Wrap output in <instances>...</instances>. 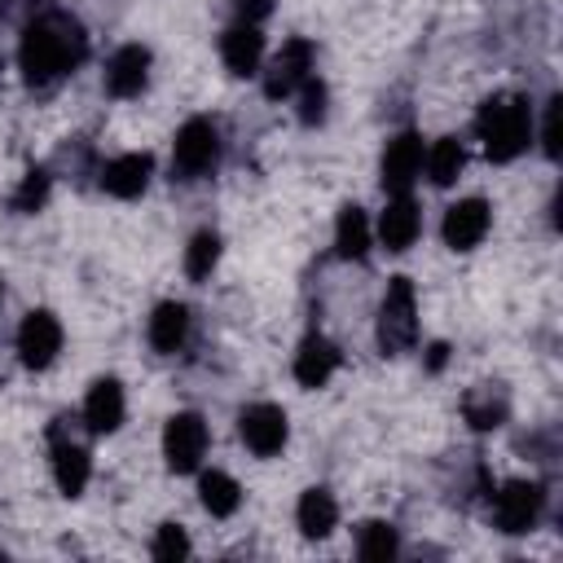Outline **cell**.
<instances>
[{"mask_svg": "<svg viewBox=\"0 0 563 563\" xmlns=\"http://www.w3.org/2000/svg\"><path fill=\"white\" fill-rule=\"evenodd\" d=\"M84 57H88L84 22L70 18V13H62V9H48L35 22H26L22 44H18V66H22V79L31 88H53Z\"/></svg>", "mask_w": 563, "mask_h": 563, "instance_id": "1", "label": "cell"}, {"mask_svg": "<svg viewBox=\"0 0 563 563\" xmlns=\"http://www.w3.org/2000/svg\"><path fill=\"white\" fill-rule=\"evenodd\" d=\"M475 132H479L484 154H488L493 163H510V158H519V154L528 150V141H532V110H528V101L515 97V92H493V97L479 106V114H475Z\"/></svg>", "mask_w": 563, "mask_h": 563, "instance_id": "2", "label": "cell"}, {"mask_svg": "<svg viewBox=\"0 0 563 563\" xmlns=\"http://www.w3.org/2000/svg\"><path fill=\"white\" fill-rule=\"evenodd\" d=\"M378 352L383 356H405L418 339V299H413V282L409 277H391L387 295L378 303Z\"/></svg>", "mask_w": 563, "mask_h": 563, "instance_id": "3", "label": "cell"}, {"mask_svg": "<svg viewBox=\"0 0 563 563\" xmlns=\"http://www.w3.org/2000/svg\"><path fill=\"white\" fill-rule=\"evenodd\" d=\"M220 163V128L211 119H185L172 141V176L176 180H202Z\"/></svg>", "mask_w": 563, "mask_h": 563, "instance_id": "4", "label": "cell"}, {"mask_svg": "<svg viewBox=\"0 0 563 563\" xmlns=\"http://www.w3.org/2000/svg\"><path fill=\"white\" fill-rule=\"evenodd\" d=\"M207 444H211V431H207L202 413L180 409V413L167 418V427H163V457H167V466H172L176 475L198 471L202 457H207Z\"/></svg>", "mask_w": 563, "mask_h": 563, "instance_id": "5", "label": "cell"}, {"mask_svg": "<svg viewBox=\"0 0 563 563\" xmlns=\"http://www.w3.org/2000/svg\"><path fill=\"white\" fill-rule=\"evenodd\" d=\"M541 510H545V488L532 484V479H510L493 497V528L497 532H510V537L532 532L537 519H541Z\"/></svg>", "mask_w": 563, "mask_h": 563, "instance_id": "6", "label": "cell"}, {"mask_svg": "<svg viewBox=\"0 0 563 563\" xmlns=\"http://www.w3.org/2000/svg\"><path fill=\"white\" fill-rule=\"evenodd\" d=\"M312 62H317V48H312V40H286L282 44V53L268 62V70H264V97L268 101H282V97H290V92H299L303 88V79H312Z\"/></svg>", "mask_w": 563, "mask_h": 563, "instance_id": "7", "label": "cell"}, {"mask_svg": "<svg viewBox=\"0 0 563 563\" xmlns=\"http://www.w3.org/2000/svg\"><path fill=\"white\" fill-rule=\"evenodd\" d=\"M238 435H242V444H246L255 457H273V453L286 449L290 422H286L282 405L260 400V405H246V409L238 413Z\"/></svg>", "mask_w": 563, "mask_h": 563, "instance_id": "8", "label": "cell"}, {"mask_svg": "<svg viewBox=\"0 0 563 563\" xmlns=\"http://www.w3.org/2000/svg\"><path fill=\"white\" fill-rule=\"evenodd\" d=\"M62 352V321L44 308L26 312L22 325H18V356L26 369H48Z\"/></svg>", "mask_w": 563, "mask_h": 563, "instance_id": "9", "label": "cell"}, {"mask_svg": "<svg viewBox=\"0 0 563 563\" xmlns=\"http://www.w3.org/2000/svg\"><path fill=\"white\" fill-rule=\"evenodd\" d=\"M422 158H427V150H422V136L418 132H396L391 141H387V150H383V189L387 194H409V185L418 180V172H422Z\"/></svg>", "mask_w": 563, "mask_h": 563, "instance_id": "10", "label": "cell"}, {"mask_svg": "<svg viewBox=\"0 0 563 563\" xmlns=\"http://www.w3.org/2000/svg\"><path fill=\"white\" fill-rule=\"evenodd\" d=\"M488 229H493V211H488L484 198H462V202H453V207L444 211V224H440L444 246H453V251H475V246L488 238Z\"/></svg>", "mask_w": 563, "mask_h": 563, "instance_id": "11", "label": "cell"}, {"mask_svg": "<svg viewBox=\"0 0 563 563\" xmlns=\"http://www.w3.org/2000/svg\"><path fill=\"white\" fill-rule=\"evenodd\" d=\"M53 479L66 497H79L88 488V475H92V462H88V449L66 440V418L53 422Z\"/></svg>", "mask_w": 563, "mask_h": 563, "instance_id": "12", "label": "cell"}, {"mask_svg": "<svg viewBox=\"0 0 563 563\" xmlns=\"http://www.w3.org/2000/svg\"><path fill=\"white\" fill-rule=\"evenodd\" d=\"M150 84V48L145 44H123L106 62V92L110 97H136Z\"/></svg>", "mask_w": 563, "mask_h": 563, "instance_id": "13", "label": "cell"}, {"mask_svg": "<svg viewBox=\"0 0 563 563\" xmlns=\"http://www.w3.org/2000/svg\"><path fill=\"white\" fill-rule=\"evenodd\" d=\"M150 176H154V158L150 154H119L97 172V180H101V189L110 198H141Z\"/></svg>", "mask_w": 563, "mask_h": 563, "instance_id": "14", "label": "cell"}, {"mask_svg": "<svg viewBox=\"0 0 563 563\" xmlns=\"http://www.w3.org/2000/svg\"><path fill=\"white\" fill-rule=\"evenodd\" d=\"M418 233H422V211H418V202H413L409 194H396V198L383 207V216H378V238H383V246H387V251H409V246L418 242Z\"/></svg>", "mask_w": 563, "mask_h": 563, "instance_id": "15", "label": "cell"}, {"mask_svg": "<svg viewBox=\"0 0 563 563\" xmlns=\"http://www.w3.org/2000/svg\"><path fill=\"white\" fill-rule=\"evenodd\" d=\"M339 347L325 339V334H303V343H299V352H295V378H299V387H325L330 383V374L339 369Z\"/></svg>", "mask_w": 563, "mask_h": 563, "instance_id": "16", "label": "cell"}, {"mask_svg": "<svg viewBox=\"0 0 563 563\" xmlns=\"http://www.w3.org/2000/svg\"><path fill=\"white\" fill-rule=\"evenodd\" d=\"M123 409H128V405H123L119 378H97V383L88 387V396H84V422H88V431H97V435L119 431Z\"/></svg>", "mask_w": 563, "mask_h": 563, "instance_id": "17", "label": "cell"}, {"mask_svg": "<svg viewBox=\"0 0 563 563\" xmlns=\"http://www.w3.org/2000/svg\"><path fill=\"white\" fill-rule=\"evenodd\" d=\"M220 57H224V66L233 70V75H255L260 70V57H264V35H260V26L255 22H238V26H229L224 35H220Z\"/></svg>", "mask_w": 563, "mask_h": 563, "instance_id": "18", "label": "cell"}, {"mask_svg": "<svg viewBox=\"0 0 563 563\" xmlns=\"http://www.w3.org/2000/svg\"><path fill=\"white\" fill-rule=\"evenodd\" d=\"M462 418H466L471 431H493V427H501V422L510 418V396H506V387H497V383L471 387V391L462 396Z\"/></svg>", "mask_w": 563, "mask_h": 563, "instance_id": "19", "label": "cell"}, {"mask_svg": "<svg viewBox=\"0 0 563 563\" xmlns=\"http://www.w3.org/2000/svg\"><path fill=\"white\" fill-rule=\"evenodd\" d=\"M185 339H189V308L176 303V299L158 303L154 317H150V347L163 352V356H172V352L185 347Z\"/></svg>", "mask_w": 563, "mask_h": 563, "instance_id": "20", "label": "cell"}, {"mask_svg": "<svg viewBox=\"0 0 563 563\" xmlns=\"http://www.w3.org/2000/svg\"><path fill=\"white\" fill-rule=\"evenodd\" d=\"M295 523H299V532H303L308 541H321V537H330L334 523H339V501H334L325 488H308V493L299 497V506H295Z\"/></svg>", "mask_w": 563, "mask_h": 563, "instance_id": "21", "label": "cell"}, {"mask_svg": "<svg viewBox=\"0 0 563 563\" xmlns=\"http://www.w3.org/2000/svg\"><path fill=\"white\" fill-rule=\"evenodd\" d=\"M334 251H339L343 260H365V251H369V220H365V211H361L356 202L339 207V220H334Z\"/></svg>", "mask_w": 563, "mask_h": 563, "instance_id": "22", "label": "cell"}, {"mask_svg": "<svg viewBox=\"0 0 563 563\" xmlns=\"http://www.w3.org/2000/svg\"><path fill=\"white\" fill-rule=\"evenodd\" d=\"M198 501H202L207 515L229 519V515L242 506V488H238L233 475H224V471H207V475L198 479Z\"/></svg>", "mask_w": 563, "mask_h": 563, "instance_id": "23", "label": "cell"}, {"mask_svg": "<svg viewBox=\"0 0 563 563\" xmlns=\"http://www.w3.org/2000/svg\"><path fill=\"white\" fill-rule=\"evenodd\" d=\"M427 176H431V185H440V189H449L457 176H462V167H466V150H462V141L457 136H440L431 150H427Z\"/></svg>", "mask_w": 563, "mask_h": 563, "instance_id": "24", "label": "cell"}, {"mask_svg": "<svg viewBox=\"0 0 563 563\" xmlns=\"http://www.w3.org/2000/svg\"><path fill=\"white\" fill-rule=\"evenodd\" d=\"M216 264H220V238L211 229L194 233L189 246H185V273H189V282H207Z\"/></svg>", "mask_w": 563, "mask_h": 563, "instance_id": "25", "label": "cell"}, {"mask_svg": "<svg viewBox=\"0 0 563 563\" xmlns=\"http://www.w3.org/2000/svg\"><path fill=\"white\" fill-rule=\"evenodd\" d=\"M396 550H400V537H396V528H391V523H383V519L361 523V537H356V554H361V559L383 563V559H391Z\"/></svg>", "mask_w": 563, "mask_h": 563, "instance_id": "26", "label": "cell"}, {"mask_svg": "<svg viewBox=\"0 0 563 563\" xmlns=\"http://www.w3.org/2000/svg\"><path fill=\"white\" fill-rule=\"evenodd\" d=\"M48 189H53V176H48V167H31V172L22 176V185L13 189L9 207H13L18 216H31V211H40V207L48 202Z\"/></svg>", "mask_w": 563, "mask_h": 563, "instance_id": "27", "label": "cell"}, {"mask_svg": "<svg viewBox=\"0 0 563 563\" xmlns=\"http://www.w3.org/2000/svg\"><path fill=\"white\" fill-rule=\"evenodd\" d=\"M325 119V84L312 75V79H303V88H299V123L303 128H317Z\"/></svg>", "mask_w": 563, "mask_h": 563, "instance_id": "28", "label": "cell"}, {"mask_svg": "<svg viewBox=\"0 0 563 563\" xmlns=\"http://www.w3.org/2000/svg\"><path fill=\"white\" fill-rule=\"evenodd\" d=\"M150 554H154V559H185V554H189L185 528H180V523H163V528L154 532V541H150Z\"/></svg>", "mask_w": 563, "mask_h": 563, "instance_id": "29", "label": "cell"}, {"mask_svg": "<svg viewBox=\"0 0 563 563\" xmlns=\"http://www.w3.org/2000/svg\"><path fill=\"white\" fill-rule=\"evenodd\" d=\"M559 97H550L545 101V123H541V150H545V158H559Z\"/></svg>", "mask_w": 563, "mask_h": 563, "instance_id": "30", "label": "cell"}, {"mask_svg": "<svg viewBox=\"0 0 563 563\" xmlns=\"http://www.w3.org/2000/svg\"><path fill=\"white\" fill-rule=\"evenodd\" d=\"M233 9H238L242 22H260V18L273 13V0H233Z\"/></svg>", "mask_w": 563, "mask_h": 563, "instance_id": "31", "label": "cell"}, {"mask_svg": "<svg viewBox=\"0 0 563 563\" xmlns=\"http://www.w3.org/2000/svg\"><path fill=\"white\" fill-rule=\"evenodd\" d=\"M444 361H449V343H431L427 347V369L435 374V369H444Z\"/></svg>", "mask_w": 563, "mask_h": 563, "instance_id": "32", "label": "cell"}, {"mask_svg": "<svg viewBox=\"0 0 563 563\" xmlns=\"http://www.w3.org/2000/svg\"><path fill=\"white\" fill-rule=\"evenodd\" d=\"M0 299H4V282H0Z\"/></svg>", "mask_w": 563, "mask_h": 563, "instance_id": "33", "label": "cell"}, {"mask_svg": "<svg viewBox=\"0 0 563 563\" xmlns=\"http://www.w3.org/2000/svg\"><path fill=\"white\" fill-rule=\"evenodd\" d=\"M0 70H4V57H0Z\"/></svg>", "mask_w": 563, "mask_h": 563, "instance_id": "34", "label": "cell"}]
</instances>
